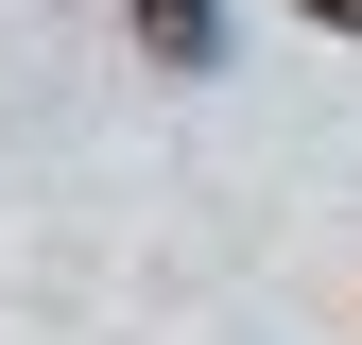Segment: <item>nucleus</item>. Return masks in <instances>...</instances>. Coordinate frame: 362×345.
I'll return each mask as SVG.
<instances>
[{"label":"nucleus","instance_id":"f03ea898","mask_svg":"<svg viewBox=\"0 0 362 345\" xmlns=\"http://www.w3.org/2000/svg\"><path fill=\"white\" fill-rule=\"evenodd\" d=\"M310 18H328V35H362V0H310Z\"/></svg>","mask_w":362,"mask_h":345},{"label":"nucleus","instance_id":"f257e3e1","mask_svg":"<svg viewBox=\"0 0 362 345\" xmlns=\"http://www.w3.org/2000/svg\"><path fill=\"white\" fill-rule=\"evenodd\" d=\"M139 52H156V69H207L224 18H207V0H139Z\"/></svg>","mask_w":362,"mask_h":345}]
</instances>
